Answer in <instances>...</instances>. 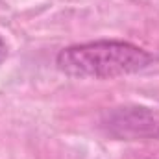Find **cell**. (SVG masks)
<instances>
[{
	"mask_svg": "<svg viewBox=\"0 0 159 159\" xmlns=\"http://www.w3.org/2000/svg\"><path fill=\"white\" fill-rule=\"evenodd\" d=\"M154 56L128 41H93L63 48L56 65L72 78H119L152 65Z\"/></svg>",
	"mask_w": 159,
	"mask_h": 159,
	"instance_id": "cell-1",
	"label": "cell"
},
{
	"mask_svg": "<svg viewBox=\"0 0 159 159\" xmlns=\"http://www.w3.org/2000/svg\"><path fill=\"white\" fill-rule=\"evenodd\" d=\"M104 128L119 139L139 141L156 139L159 141V111L141 106L115 107L106 113L102 120Z\"/></svg>",
	"mask_w": 159,
	"mask_h": 159,
	"instance_id": "cell-2",
	"label": "cell"
},
{
	"mask_svg": "<svg viewBox=\"0 0 159 159\" xmlns=\"http://www.w3.org/2000/svg\"><path fill=\"white\" fill-rule=\"evenodd\" d=\"M6 57H7V44H6V41L0 37V63H2Z\"/></svg>",
	"mask_w": 159,
	"mask_h": 159,
	"instance_id": "cell-3",
	"label": "cell"
}]
</instances>
